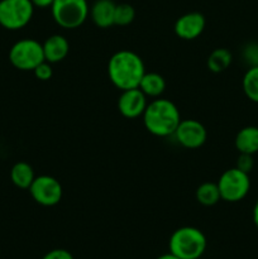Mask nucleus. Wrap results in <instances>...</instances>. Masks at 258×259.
<instances>
[{
	"mask_svg": "<svg viewBox=\"0 0 258 259\" xmlns=\"http://www.w3.org/2000/svg\"><path fill=\"white\" fill-rule=\"evenodd\" d=\"M144 73L146 66L143 60L133 51L120 50L109 58V80L118 90L124 91L138 88Z\"/></svg>",
	"mask_w": 258,
	"mask_h": 259,
	"instance_id": "nucleus-1",
	"label": "nucleus"
},
{
	"mask_svg": "<svg viewBox=\"0 0 258 259\" xmlns=\"http://www.w3.org/2000/svg\"><path fill=\"white\" fill-rule=\"evenodd\" d=\"M142 118L147 132L161 138L174 136L177 125L181 121V115L176 104L163 98L149 101Z\"/></svg>",
	"mask_w": 258,
	"mask_h": 259,
	"instance_id": "nucleus-2",
	"label": "nucleus"
},
{
	"mask_svg": "<svg viewBox=\"0 0 258 259\" xmlns=\"http://www.w3.org/2000/svg\"><path fill=\"white\" fill-rule=\"evenodd\" d=\"M204 233L195 227H181L175 230L168 240L169 253L180 259H199L206 250Z\"/></svg>",
	"mask_w": 258,
	"mask_h": 259,
	"instance_id": "nucleus-3",
	"label": "nucleus"
},
{
	"mask_svg": "<svg viewBox=\"0 0 258 259\" xmlns=\"http://www.w3.org/2000/svg\"><path fill=\"white\" fill-rule=\"evenodd\" d=\"M51 13L56 24L65 29H76L86 22L90 13L88 0H55Z\"/></svg>",
	"mask_w": 258,
	"mask_h": 259,
	"instance_id": "nucleus-4",
	"label": "nucleus"
},
{
	"mask_svg": "<svg viewBox=\"0 0 258 259\" xmlns=\"http://www.w3.org/2000/svg\"><path fill=\"white\" fill-rule=\"evenodd\" d=\"M220 197L225 202H239L250 190L249 174L240 171L237 167L225 169L217 182Z\"/></svg>",
	"mask_w": 258,
	"mask_h": 259,
	"instance_id": "nucleus-5",
	"label": "nucleus"
},
{
	"mask_svg": "<svg viewBox=\"0 0 258 259\" xmlns=\"http://www.w3.org/2000/svg\"><path fill=\"white\" fill-rule=\"evenodd\" d=\"M9 61L17 70L33 71L45 61L42 43L32 38L18 40L10 48Z\"/></svg>",
	"mask_w": 258,
	"mask_h": 259,
	"instance_id": "nucleus-6",
	"label": "nucleus"
},
{
	"mask_svg": "<svg viewBox=\"0 0 258 259\" xmlns=\"http://www.w3.org/2000/svg\"><path fill=\"white\" fill-rule=\"evenodd\" d=\"M34 7L30 0H0V25L19 30L32 20Z\"/></svg>",
	"mask_w": 258,
	"mask_h": 259,
	"instance_id": "nucleus-7",
	"label": "nucleus"
},
{
	"mask_svg": "<svg viewBox=\"0 0 258 259\" xmlns=\"http://www.w3.org/2000/svg\"><path fill=\"white\" fill-rule=\"evenodd\" d=\"M28 191H29L34 202L46 207L57 205L61 201L63 195L61 182L53 176H50V175L35 176L34 181L32 182Z\"/></svg>",
	"mask_w": 258,
	"mask_h": 259,
	"instance_id": "nucleus-8",
	"label": "nucleus"
},
{
	"mask_svg": "<svg viewBox=\"0 0 258 259\" xmlns=\"http://www.w3.org/2000/svg\"><path fill=\"white\" fill-rule=\"evenodd\" d=\"M174 137L177 143L184 148L197 149L206 142L207 132L204 124L196 119H181Z\"/></svg>",
	"mask_w": 258,
	"mask_h": 259,
	"instance_id": "nucleus-9",
	"label": "nucleus"
},
{
	"mask_svg": "<svg viewBox=\"0 0 258 259\" xmlns=\"http://www.w3.org/2000/svg\"><path fill=\"white\" fill-rule=\"evenodd\" d=\"M147 105V96L138 88L121 91L118 99L119 113L126 119H136L143 115Z\"/></svg>",
	"mask_w": 258,
	"mask_h": 259,
	"instance_id": "nucleus-10",
	"label": "nucleus"
},
{
	"mask_svg": "<svg viewBox=\"0 0 258 259\" xmlns=\"http://www.w3.org/2000/svg\"><path fill=\"white\" fill-rule=\"evenodd\" d=\"M206 25V19L200 12H190L181 15L175 22V34L184 40H192L202 34Z\"/></svg>",
	"mask_w": 258,
	"mask_h": 259,
	"instance_id": "nucleus-11",
	"label": "nucleus"
},
{
	"mask_svg": "<svg viewBox=\"0 0 258 259\" xmlns=\"http://www.w3.org/2000/svg\"><path fill=\"white\" fill-rule=\"evenodd\" d=\"M45 61L50 63H58L67 57L70 52V43L62 34H52L42 43Z\"/></svg>",
	"mask_w": 258,
	"mask_h": 259,
	"instance_id": "nucleus-12",
	"label": "nucleus"
},
{
	"mask_svg": "<svg viewBox=\"0 0 258 259\" xmlns=\"http://www.w3.org/2000/svg\"><path fill=\"white\" fill-rule=\"evenodd\" d=\"M116 4L113 0H96L90 8V18L94 24L99 28H110L114 25Z\"/></svg>",
	"mask_w": 258,
	"mask_h": 259,
	"instance_id": "nucleus-13",
	"label": "nucleus"
},
{
	"mask_svg": "<svg viewBox=\"0 0 258 259\" xmlns=\"http://www.w3.org/2000/svg\"><path fill=\"white\" fill-rule=\"evenodd\" d=\"M234 146L239 153H258V126L248 125L240 129L235 136Z\"/></svg>",
	"mask_w": 258,
	"mask_h": 259,
	"instance_id": "nucleus-14",
	"label": "nucleus"
},
{
	"mask_svg": "<svg viewBox=\"0 0 258 259\" xmlns=\"http://www.w3.org/2000/svg\"><path fill=\"white\" fill-rule=\"evenodd\" d=\"M139 90L151 99L161 98L166 90V80L157 72H146L138 86Z\"/></svg>",
	"mask_w": 258,
	"mask_h": 259,
	"instance_id": "nucleus-15",
	"label": "nucleus"
},
{
	"mask_svg": "<svg viewBox=\"0 0 258 259\" xmlns=\"http://www.w3.org/2000/svg\"><path fill=\"white\" fill-rule=\"evenodd\" d=\"M34 179V169L27 162H17L10 169V180L18 189L28 190Z\"/></svg>",
	"mask_w": 258,
	"mask_h": 259,
	"instance_id": "nucleus-16",
	"label": "nucleus"
},
{
	"mask_svg": "<svg viewBox=\"0 0 258 259\" xmlns=\"http://www.w3.org/2000/svg\"><path fill=\"white\" fill-rule=\"evenodd\" d=\"M233 62V55L227 48H215L206 60V66L210 72H224Z\"/></svg>",
	"mask_w": 258,
	"mask_h": 259,
	"instance_id": "nucleus-17",
	"label": "nucleus"
},
{
	"mask_svg": "<svg viewBox=\"0 0 258 259\" xmlns=\"http://www.w3.org/2000/svg\"><path fill=\"white\" fill-rule=\"evenodd\" d=\"M195 197L202 206H214L222 200L217 182H202L196 189Z\"/></svg>",
	"mask_w": 258,
	"mask_h": 259,
	"instance_id": "nucleus-18",
	"label": "nucleus"
},
{
	"mask_svg": "<svg viewBox=\"0 0 258 259\" xmlns=\"http://www.w3.org/2000/svg\"><path fill=\"white\" fill-rule=\"evenodd\" d=\"M242 88L247 99L258 104V66L248 67L243 76Z\"/></svg>",
	"mask_w": 258,
	"mask_h": 259,
	"instance_id": "nucleus-19",
	"label": "nucleus"
},
{
	"mask_svg": "<svg viewBox=\"0 0 258 259\" xmlns=\"http://www.w3.org/2000/svg\"><path fill=\"white\" fill-rule=\"evenodd\" d=\"M134 19H136V9L131 4H126V3L116 4L115 15H114V25L125 27V25L132 24Z\"/></svg>",
	"mask_w": 258,
	"mask_h": 259,
	"instance_id": "nucleus-20",
	"label": "nucleus"
},
{
	"mask_svg": "<svg viewBox=\"0 0 258 259\" xmlns=\"http://www.w3.org/2000/svg\"><path fill=\"white\" fill-rule=\"evenodd\" d=\"M242 57L243 61L248 65V67L258 66V43H247L242 50Z\"/></svg>",
	"mask_w": 258,
	"mask_h": 259,
	"instance_id": "nucleus-21",
	"label": "nucleus"
},
{
	"mask_svg": "<svg viewBox=\"0 0 258 259\" xmlns=\"http://www.w3.org/2000/svg\"><path fill=\"white\" fill-rule=\"evenodd\" d=\"M33 73H34V76L39 81H48L50 78H52L53 76L52 63L47 62V61H43L42 63H39V65L33 70Z\"/></svg>",
	"mask_w": 258,
	"mask_h": 259,
	"instance_id": "nucleus-22",
	"label": "nucleus"
},
{
	"mask_svg": "<svg viewBox=\"0 0 258 259\" xmlns=\"http://www.w3.org/2000/svg\"><path fill=\"white\" fill-rule=\"evenodd\" d=\"M235 167L240 171L245 172V174H249L250 171L254 167V159H253V154H247V153H239L237 158V163Z\"/></svg>",
	"mask_w": 258,
	"mask_h": 259,
	"instance_id": "nucleus-23",
	"label": "nucleus"
},
{
	"mask_svg": "<svg viewBox=\"0 0 258 259\" xmlns=\"http://www.w3.org/2000/svg\"><path fill=\"white\" fill-rule=\"evenodd\" d=\"M42 259H75V258H73V255L71 254L67 249L57 248V249H52L48 253H46Z\"/></svg>",
	"mask_w": 258,
	"mask_h": 259,
	"instance_id": "nucleus-24",
	"label": "nucleus"
},
{
	"mask_svg": "<svg viewBox=\"0 0 258 259\" xmlns=\"http://www.w3.org/2000/svg\"><path fill=\"white\" fill-rule=\"evenodd\" d=\"M34 8H40V9H45V8H51L52 7L53 2L55 0H30Z\"/></svg>",
	"mask_w": 258,
	"mask_h": 259,
	"instance_id": "nucleus-25",
	"label": "nucleus"
},
{
	"mask_svg": "<svg viewBox=\"0 0 258 259\" xmlns=\"http://www.w3.org/2000/svg\"><path fill=\"white\" fill-rule=\"evenodd\" d=\"M253 223H254L255 228L258 229V199L255 201L254 206H253Z\"/></svg>",
	"mask_w": 258,
	"mask_h": 259,
	"instance_id": "nucleus-26",
	"label": "nucleus"
},
{
	"mask_svg": "<svg viewBox=\"0 0 258 259\" xmlns=\"http://www.w3.org/2000/svg\"><path fill=\"white\" fill-rule=\"evenodd\" d=\"M156 259H180L179 257H176V255L175 254H172V253H166V254H162V255H159L158 258H156Z\"/></svg>",
	"mask_w": 258,
	"mask_h": 259,
	"instance_id": "nucleus-27",
	"label": "nucleus"
}]
</instances>
